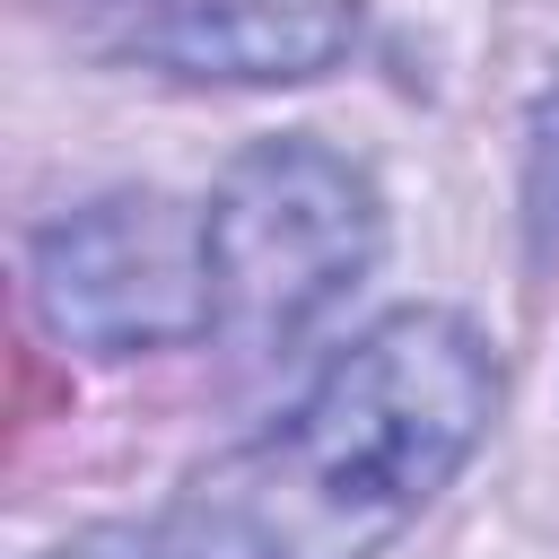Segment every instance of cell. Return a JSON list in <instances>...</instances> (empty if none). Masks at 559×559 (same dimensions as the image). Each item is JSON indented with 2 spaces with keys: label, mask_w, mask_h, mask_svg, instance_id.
I'll return each instance as SVG.
<instances>
[{
  "label": "cell",
  "mask_w": 559,
  "mask_h": 559,
  "mask_svg": "<svg viewBox=\"0 0 559 559\" xmlns=\"http://www.w3.org/2000/svg\"><path fill=\"white\" fill-rule=\"evenodd\" d=\"M358 44V0H157L140 52L175 79L288 87L323 79Z\"/></svg>",
  "instance_id": "277c9868"
},
{
  "label": "cell",
  "mask_w": 559,
  "mask_h": 559,
  "mask_svg": "<svg viewBox=\"0 0 559 559\" xmlns=\"http://www.w3.org/2000/svg\"><path fill=\"white\" fill-rule=\"evenodd\" d=\"M489 419L498 358L480 323L402 306L157 515L61 542L52 559H376L472 463Z\"/></svg>",
  "instance_id": "6da1fadb"
},
{
  "label": "cell",
  "mask_w": 559,
  "mask_h": 559,
  "mask_svg": "<svg viewBox=\"0 0 559 559\" xmlns=\"http://www.w3.org/2000/svg\"><path fill=\"white\" fill-rule=\"evenodd\" d=\"M35 306L70 349L148 358L201 341L210 314V236L201 210L166 192H105L35 236Z\"/></svg>",
  "instance_id": "3957f363"
},
{
  "label": "cell",
  "mask_w": 559,
  "mask_h": 559,
  "mask_svg": "<svg viewBox=\"0 0 559 559\" xmlns=\"http://www.w3.org/2000/svg\"><path fill=\"white\" fill-rule=\"evenodd\" d=\"M533 227H542V245H559V96L533 122Z\"/></svg>",
  "instance_id": "5b68a950"
},
{
  "label": "cell",
  "mask_w": 559,
  "mask_h": 559,
  "mask_svg": "<svg viewBox=\"0 0 559 559\" xmlns=\"http://www.w3.org/2000/svg\"><path fill=\"white\" fill-rule=\"evenodd\" d=\"M201 236H210V314H218L210 332L236 349H288L376 271L384 201L367 166L288 131V140H253L218 175Z\"/></svg>",
  "instance_id": "7a4b0ae2"
}]
</instances>
